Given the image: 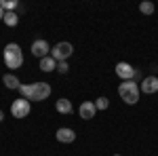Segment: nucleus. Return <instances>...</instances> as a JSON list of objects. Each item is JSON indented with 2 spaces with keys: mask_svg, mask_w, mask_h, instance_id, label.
Instances as JSON below:
<instances>
[{
  "mask_svg": "<svg viewBox=\"0 0 158 156\" xmlns=\"http://www.w3.org/2000/svg\"><path fill=\"white\" fill-rule=\"evenodd\" d=\"M55 137H57V141H61V144H74V139H76V133H74V129L61 127V129H57Z\"/></svg>",
  "mask_w": 158,
  "mask_h": 156,
  "instance_id": "9d476101",
  "label": "nucleus"
},
{
  "mask_svg": "<svg viewBox=\"0 0 158 156\" xmlns=\"http://www.w3.org/2000/svg\"><path fill=\"white\" fill-rule=\"evenodd\" d=\"M55 110H57L59 114H70L74 108H72V101H70V99L61 97V99H57V103H55Z\"/></svg>",
  "mask_w": 158,
  "mask_h": 156,
  "instance_id": "f8f14e48",
  "label": "nucleus"
},
{
  "mask_svg": "<svg viewBox=\"0 0 158 156\" xmlns=\"http://www.w3.org/2000/svg\"><path fill=\"white\" fill-rule=\"evenodd\" d=\"M114 156H120V154H114Z\"/></svg>",
  "mask_w": 158,
  "mask_h": 156,
  "instance_id": "412c9836",
  "label": "nucleus"
},
{
  "mask_svg": "<svg viewBox=\"0 0 158 156\" xmlns=\"http://www.w3.org/2000/svg\"><path fill=\"white\" fill-rule=\"evenodd\" d=\"M40 70H42V72H53V70H57V61L53 59L51 55L42 57V59H40Z\"/></svg>",
  "mask_w": 158,
  "mask_h": 156,
  "instance_id": "ddd939ff",
  "label": "nucleus"
},
{
  "mask_svg": "<svg viewBox=\"0 0 158 156\" xmlns=\"http://www.w3.org/2000/svg\"><path fill=\"white\" fill-rule=\"evenodd\" d=\"M4 23L9 25V27H15V25L19 23V15L15 11H11V13H4V19H2Z\"/></svg>",
  "mask_w": 158,
  "mask_h": 156,
  "instance_id": "4468645a",
  "label": "nucleus"
},
{
  "mask_svg": "<svg viewBox=\"0 0 158 156\" xmlns=\"http://www.w3.org/2000/svg\"><path fill=\"white\" fill-rule=\"evenodd\" d=\"M139 84L135 82V80H124V82L118 84V95L124 103H129V106H135L137 101H139Z\"/></svg>",
  "mask_w": 158,
  "mask_h": 156,
  "instance_id": "7ed1b4c3",
  "label": "nucleus"
},
{
  "mask_svg": "<svg viewBox=\"0 0 158 156\" xmlns=\"http://www.w3.org/2000/svg\"><path fill=\"white\" fill-rule=\"evenodd\" d=\"M0 6L4 9V13H11L19 6V2H17V0H0Z\"/></svg>",
  "mask_w": 158,
  "mask_h": 156,
  "instance_id": "2eb2a0df",
  "label": "nucleus"
},
{
  "mask_svg": "<svg viewBox=\"0 0 158 156\" xmlns=\"http://www.w3.org/2000/svg\"><path fill=\"white\" fill-rule=\"evenodd\" d=\"M2 120H4V112L0 110V122H2Z\"/></svg>",
  "mask_w": 158,
  "mask_h": 156,
  "instance_id": "aec40b11",
  "label": "nucleus"
},
{
  "mask_svg": "<svg viewBox=\"0 0 158 156\" xmlns=\"http://www.w3.org/2000/svg\"><path fill=\"white\" fill-rule=\"evenodd\" d=\"M2 57H4L6 68H11V70H17V68L23 65V51L17 42H9L2 51Z\"/></svg>",
  "mask_w": 158,
  "mask_h": 156,
  "instance_id": "f03ea898",
  "label": "nucleus"
},
{
  "mask_svg": "<svg viewBox=\"0 0 158 156\" xmlns=\"http://www.w3.org/2000/svg\"><path fill=\"white\" fill-rule=\"evenodd\" d=\"M78 114H80V118H82V120L95 118V114H97L95 101H82V103H80V108H78Z\"/></svg>",
  "mask_w": 158,
  "mask_h": 156,
  "instance_id": "1a4fd4ad",
  "label": "nucleus"
},
{
  "mask_svg": "<svg viewBox=\"0 0 158 156\" xmlns=\"http://www.w3.org/2000/svg\"><path fill=\"white\" fill-rule=\"evenodd\" d=\"M0 19H4V9L0 6Z\"/></svg>",
  "mask_w": 158,
  "mask_h": 156,
  "instance_id": "6ab92c4d",
  "label": "nucleus"
},
{
  "mask_svg": "<svg viewBox=\"0 0 158 156\" xmlns=\"http://www.w3.org/2000/svg\"><path fill=\"white\" fill-rule=\"evenodd\" d=\"M19 93L27 101H42L51 95V84L49 82H32V84H21Z\"/></svg>",
  "mask_w": 158,
  "mask_h": 156,
  "instance_id": "f257e3e1",
  "label": "nucleus"
},
{
  "mask_svg": "<svg viewBox=\"0 0 158 156\" xmlns=\"http://www.w3.org/2000/svg\"><path fill=\"white\" fill-rule=\"evenodd\" d=\"M139 91H141V93H146V95L158 93V76H146V78L141 80Z\"/></svg>",
  "mask_w": 158,
  "mask_h": 156,
  "instance_id": "6e6552de",
  "label": "nucleus"
},
{
  "mask_svg": "<svg viewBox=\"0 0 158 156\" xmlns=\"http://www.w3.org/2000/svg\"><path fill=\"white\" fill-rule=\"evenodd\" d=\"M30 51H32V55H34V57L42 59V57H47V55L51 53V47H49V42H47V40H42V38H40V40H34V42H32V48H30Z\"/></svg>",
  "mask_w": 158,
  "mask_h": 156,
  "instance_id": "0eeeda50",
  "label": "nucleus"
},
{
  "mask_svg": "<svg viewBox=\"0 0 158 156\" xmlns=\"http://www.w3.org/2000/svg\"><path fill=\"white\" fill-rule=\"evenodd\" d=\"M108 106H110L108 97H97V99H95V108L97 110H108Z\"/></svg>",
  "mask_w": 158,
  "mask_h": 156,
  "instance_id": "f3484780",
  "label": "nucleus"
},
{
  "mask_svg": "<svg viewBox=\"0 0 158 156\" xmlns=\"http://www.w3.org/2000/svg\"><path fill=\"white\" fill-rule=\"evenodd\" d=\"M72 53H74V47L70 42H57L55 47L51 48V57L57 61V63H59V61H65Z\"/></svg>",
  "mask_w": 158,
  "mask_h": 156,
  "instance_id": "39448f33",
  "label": "nucleus"
},
{
  "mask_svg": "<svg viewBox=\"0 0 158 156\" xmlns=\"http://www.w3.org/2000/svg\"><path fill=\"white\" fill-rule=\"evenodd\" d=\"M116 74H118V78L124 82V80H133L135 76H137V70H135L131 63H127V61H118L116 63Z\"/></svg>",
  "mask_w": 158,
  "mask_h": 156,
  "instance_id": "423d86ee",
  "label": "nucleus"
},
{
  "mask_svg": "<svg viewBox=\"0 0 158 156\" xmlns=\"http://www.w3.org/2000/svg\"><path fill=\"white\" fill-rule=\"evenodd\" d=\"M2 82H4L6 89H13V91H19L21 89V82H19V78L15 74H4L2 76Z\"/></svg>",
  "mask_w": 158,
  "mask_h": 156,
  "instance_id": "9b49d317",
  "label": "nucleus"
},
{
  "mask_svg": "<svg viewBox=\"0 0 158 156\" xmlns=\"http://www.w3.org/2000/svg\"><path fill=\"white\" fill-rule=\"evenodd\" d=\"M30 110H32V101H27V99H23V97L15 99V101L11 103L13 118H25V116L30 114Z\"/></svg>",
  "mask_w": 158,
  "mask_h": 156,
  "instance_id": "20e7f679",
  "label": "nucleus"
},
{
  "mask_svg": "<svg viewBox=\"0 0 158 156\" xmlns=\"http://www.w3.org/2000/svg\"><path fill=\"white\" fill-rule=\"evenodd\" d=\"M68 70H70L68 61H59V63H57V72L59 74H68Z\"/></svg>",
  "mask_w": 158,
  "mask_h": 156,
  "instance_id": "a211bd4d",
  "label": "nucleus"
},
{
  "mask_svg": "<svg viewBox=\"0 0 158 156\" xmlns=\"http://www.w3.org/2000/svg\"><path fill=\"white\" fill-rule=\"evenodd\" d=\"M139 11L143 13V15H152V13H154V2H150V0H143V2L139 4Z\"/></svg>",
  "mask_w": 158,
  "mask_h": 156,
  "instance_id": "dca6fc26",
  "label": "nucleus"
}]
</instances>
